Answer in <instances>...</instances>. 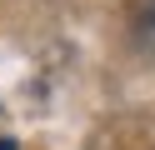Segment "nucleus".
<instances>
[{
    "label": "nucleus",
    "mask_w": 155,
    "mask_h": 150,
    "mask_svg": "<svg viewBox=\"0 0 155 150\" xmlns=\"http://www.w3.org/2000/svg\"><path fill=\"white\" fill-rule=\"evenodd\" d=\"M0 150H15V140H0Z\"/></svg>",
    "instance_id": "1"
}]
</instances>
